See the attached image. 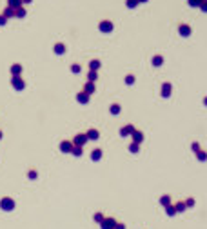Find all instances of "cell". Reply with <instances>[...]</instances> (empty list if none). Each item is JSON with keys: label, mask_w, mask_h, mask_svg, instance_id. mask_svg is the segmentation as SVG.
<instances>
[{"label": "cell", "mask_w": 207, "mask_h": 229, "mask_svg": "<svg viewBox=\"0 0 207 229\" xmlns=\"http://www.w3.org/2000/svg\"><path fill=\"white\" fill-rule=\"evenodd\" d=\"M29 2H31V0H22V4H29Z\"/></svg>", "instance_id": "d6a6232c"}, {"label": "cell", "mask_w": 207, "mask_h": 229, "mask_svg": "<svg viewBox=\"0 0 207 229\" xmlns=\"http://www.w3.org/2000/svg\"><path fill=\"white\" fill-rule=\"evenodd\" d=\"M89 67H91V71H96V69L100 67V60H91V62H89Z\"/></svg>", "instance_id": "e0dca14e"}, {"label": "cell", "mask_w": 207, "mask_h": 229, "mask_svg": "<svg viewBox=\"0 0 207 229\" xmlns=\"http://www.w3.org/2000/svg\"><path fill=\"white\" fill-rule=\"evenodd\" d=\"M118 111H120V105H116V104L111 105V113L113 114H118Z\"/></svg>", "instance_id": "cb8c5ba5"}, {"label": "cell", "mask_w": 207, "mask_h": 229, "mask_svg": "<svg viewBox=\"0 0 207 229\" xmlns=\"http://www.w3.org/2000/svg\"><path fill=\"white\" fill-rule=\"evenodd\" d=\"M0 138H2V131H0Z\"/></svg>", "instance_id": "e575fe53"}, {"label": "cell", "mask_w": 207, "mask_h": 229, "mask_svg": "<svg viewBox=\"0 0 207 229\" xmlns=\"http://www.w3.org/2000/svg\"><path fill=\"white\" fill-rule=\"evenodd\" d=\"M135 129H133V125H127V127H124L122 129V135H127V133H133Z\"/></svg>", "instance_id": "44dd1931"}, {"label": "cell", "mask_w": 207, "mask_h": 229, "mask_svg": "<svg viewBox=\"0 0 207 229\" xmlns=\"http://www.w3.org/2000/svg\"><path fill=\"white\" fill-rule=\"evenodd\" d=\"M162 62H164V58H162V56H155V58H153V66H156V67H158V66H162Z\"/></svg>", "instance_id": "d6986e66"}, {"label": "cell", "mask_w": 207, "mask_h": 229, "mask_svg": "<svg viewBox=\"0 0 207 229\" xmlns=\"http://www.w3.org/2000/svg\"><path fill=\"white\" fill-rule=\"evenodd\" d=\"M178 31H180V35H182V37H189V35H191V27H189V26H185V24H182V26L178 27Z\"/></svg>", "instance_id": "8992f818"}, {"label": "cell", "mask_w": 207, "mask_h": 229, "mask_svg": "<svg viewBox=\"0 0 207 229\" xmlns=\"http://www.w3.org/2000/svg\"><path fill=\"white\" fill-rule=\"evenodd\" d=\"M162 96H171V84H164L162 85Z\"/></svg>", "instance_id": "ba28073f"}, {"label": "cell", "mask_w": 207, "mask_h": 229, "mask_svg": "<svg viewBox=\"0 0 207 229\" xmlns=\"http://www.w3.org/2000/svg\"><path fill=\"white\" fill-rule=\"evenodd\" d=\"M2 17H6V18H11V17H15V9H11V7H6L4 13H2Z\"/></svg>", "instance_id": "4fadbf2b"}, {"label": "cell", "mask_w": 207, "mask_h": 229, "mask_svg": "<svg viewBox=\"0 0 207 229\" xmlns=\"http://www.w3.org/2000/svg\"><path fill=\"white\" fill-rule=\"evenodd\" d=\"M204 2H207V0H204Z\"/></svg>", "instance_id": "d590c367"}, {"label": "cell", "mask_w": 207, "mask_h": 229, "mask_svg": "<svg viewBox=\"0 0 207 229\" xmlns=\"http://www.w3.org/2000/svg\"><path fill=\"white\" fill-rule=\"evenodd\" d=\"M100 153H102L100 149H96V151H93V160H98V158H100Z\"/></svg>", "instance_id": "4316f807"}, {"label": "cell", "mask_w": 207, "mask_h": 229, "mask_svg": "<svg viewBox=\"0 0 207 229\" xmlns=\"http://www.w3.org/2000/svg\"><path fill=\"white\" fill-rule=\"evenodd\" d=\"M0 207L6 209V211H9V209L15 207V202H13L11 198H2V202H0Z\"/></svg>", "instance_id": "7a4b0ae2"}, {"label": "cell", "mask_w": 207, "mask_h": 229, "mask_svg": "<svg viewBox=\"0 0 207 229\" xmlns=\"http://www.w3.org/2000/svg\"><path fill=\"white\" fill-rule=\"evenodd\" d=\"M113 226H114V220H105L102 227H104V229H113Z\"/></svg>", "instance_id": "ac0fdd59"}, {"label": "cell", "mask_w": 207, "mask_h": 229, "mask_svg": "<svg viewBox=\"0 0 207 229\" xmlns=\"http://www.w3.org/2000/svg\"><path fill=\"white\" fill-rule=\"evenodd\" d=\"M133 140H135V142H138V144H140V142L144 140V136H142V133H140V131H133Z\"/></svg>", "instance_id": "5bb4252c"}, {"label": "cell", "mask_w": 207, "mask_h": 229, "mask_svg": "<svg viewBox=\"0 0 207 229\" xmlns=\"http://www.w3.org/2000/svg\"><path fill=\"white\" fill-rule=\"evenodd\" d=\"M125 82H127V84H133V82H135V78H133V76H131V75H129V76H127V78H125Z\"/></svg>", "instance_id": "f546056e"}, {"label": "cell", "mask_w": 207, "mask_h": 229, "mask_svg": "<svg viewBox=\"0 0 207 229\" xmlns=\"http://www.w3.org/2000/svg\"><path fill=\"white\" fill-rule=\"evenodd\" d=\"M85 136H87V140H96V138H98V131H96V129H89Z\"/></svg>", "instance_id": "30bf717a"}, {"label": "cell", "mask_w": 207, "mask_h": 229, "mask_svg": "<svg viewBox=\"0 0 207 229\" xmlns=\"http://www.w3.org/2000/svg\"><path fill=\"white\" fill-rule=\"evenodd\" d=\"M71 151H73V155H76V156H78V155H82V147H78V146H76V147H73Z\"/></svg>", "instance_id": "7402d4cb"}, {"label": "cell", "mask_w": 207, "mask_h": 229, "mask_svg": "<svg viewBox=\"0 0 207 229\" xmlns=\"http://www.w3.org/2000/svg\"><path fill=\"white\" fill-rule=\"evenodd\" d=\"M20 73H22V66L20 64H13L11 66V75L13 76H20Z\"/></svg>", "instance_id": "5b68a950"}, {"label": "cell", "mask_w": 207, "mask_h": 229, "mask_svg": "<svg viewBox=\"0 0 207 229\" xmlns=\"http://www.w3.org/2000/svg\"><path fill=\"white\" fill-rule=\"evenodd\" d=\"M138 6V0H127V7H136Z\"/></svg>", "instance_id": "603a6c76"}, {"label": "cell", "mask_w": 207, "mask_h": 229, "mask_svg": "<svg viewBox=\"0 0 207 229\" xmlns=\"http://www.w3.org/2000/svg\"><path fill=\"white\" fill-rule=\"evenodd\" d=\"M187 2L191 7H200V4H202V0H187Z\"/></svg>", "instance_id": "ffe728a7"}, {"label": "cell", "mask_w": 207, "mask_h": 229, "mask_svg": "<svg viewBox=\"0 0 207 229\" xmlns=\"http://www.w3.org/2000/svg\"><path fill=\"white\" fill-rule=\"evenodd\" d=\"M76 100H78V102H82V104H87V102H89V95H87V93H78Z\"/></svg>", "instance_id": "9c48e42d"}, {"label": "cell", "mask_w": 207, "mask_h": 229, "mask_svg": "<svg viewBox=\"0 0 207 229\" xmlns=\"http://www.w3.org/2000/svg\"><path fill=\"white\" fill-rule=\"evenodd\" d=\"M198 156H200V160H205L207 156H205V153H204V151H200V153H198Z\"/></svg>", "instance_id": "4dcf8cb0"}, {"label": "cell", "mask_w": 207, "mask_h": 229, "mask_svg": "<svg viewBox=\"0 0 207 229\" xmlns=\"http://www.w3.org/2000/svg\"><path fill=\"white\" fill-rule=\"evenodd\" d=\"M73 142H75V144H76V146H78V147H82L84 144L87 142V136H85V135H76V136H75V140H73Z\"/></svg>", "instance_id": "277c9868"}, {"label": "cell", "mask_w": 207, "mask_h": 229, "mask_svg": "<svg viewBox=\"0 0 207 229\" xmlns=\"http://www.w3.org/2000/svg\"><path fill=\"white\" fill-rule=\"evenodd\" d=\"M7 7L18 9V7H22V0H7Z\"/></svg>", "instance_id": "52a82bcc"}, {"label": "cell", "mask_w": 207, "mask_h": 229, "mask_svg": "<svg viewBox=\"0 0 207 229\" xmlns=\"http://www.w3.org/2000/svg\"><path fill=\"white\" fill-rule=\"evenodd\" d=\"M100 31H102V33L113 31V24H111L109 20H102V22H100Z\"/></svg>", "instance_id": "3957f363"}, {"label": "cell", "mask_w": 207, "mask_h": 229, "mask_svg": "<svg viewBox=\"0 0 207 229\" xmlns=\"http://www.w3.org/2000/svg\"><path fill=\"white\" fill-rule=\"evenodd\" d=\"M200 9L207 13V2H204V0H202V4H200Z\"/></svg>", "instance_id": "83f0119b"}, {"label": "cell", "mask_w": 207, "mask_h": 229, "mask_svg": "<svg viewBox=\"0 0 207 229\" xmlns=\"http://www.w3.org/2000/svg\"><path fill=\"white\" fill-rule=\"evenodd\" d=\"M36 177V171H29V178H35Z\"/></svg>", "instance_id": "1f68e13d"}, {"label": "cell", "mask_w": 207, "mask_h": 229, "mask_svg": "<svg viewBox=\"0 0 207 229\" xmlns=\"http://www.w3.org/2000/svg\"><path fill=\"white\" fill-rule=\"evenodd\" d=\"M140 2H147V0H138V4H140Z\"/></svg>", "instance_id": "836d02e7"}, {"label": "cell", "mask_w": 207, "mask_h": 229, "mask_svg": "<svg viewBox=\"0 0 207 229\" xmlns=\"http://www.w3.org/2000/svg\"><path fill=\"white\" fill-rule=\"evenodd\" d=\"M15 17H18V18H24V17H26V9H24V6L18 7V9H15Z\"/></svg>", "instance_id": "9a60e30c"}, {"label": "cell", "mask_w": 207, "mask_h": 229, "mask_svg": "<svg viewBox=\"0 0 207 229\" xmlns=\"http://www.w3.org/2000/svg\"><path fill=\"white\" fill-rule=\"evenodd\" d=\"M60 149H62L64 153H69L73 149V144L71 142H62V144H60Z\"/></svg>", "instance_id": "8fae6325"}, {"label": "cell", "mask_w": 207, "mask_h": 229, "mask_svg": "<svg viewBox=\"0 0 207 229\" xmlns=\"http://www.w3.org/2000/svg\"><path fill=\"white\" fill-rule=\"evenodd\" d=\"M94 80H96V71H91V73H89V82L94 84Z\"/></svg>", "instance_id": "d4e9b609"}, {"label": "cell", "mask_w": 207, "mask_h": 229, "mask_svg": "<svg viewBox=\"0 0 207 229\" xmlns=\"http://www.w3.org/2000/svg\"><path fill=\"white\" fill-rule=\"evenodd\" d=\"M6 24H7V18H6V17H2V15H0V26H6Z\"/></svg>", "instance_id": "f1b7e54d"}, {"label": "cell", "mask_w": 207, "mask_h": 229, "mask_svg": "<svg viewBox=\"0 0 207 229\" xmlns=\"http://www.w3.org/2000/svg\"><path fill=\"white\" fill-rule=\"evenodd\" d=\"M11 85H13L15 89H18V91H20V89L26 87V82L22 80V76H13V78H11Z\"/></svg>", "instance_id": "6da1fadb"}, {"label": "cell", "mask_w": 207, "mask_h": 229, "mask_svg": "<svg viewBox=\"0 0 207 229\" xmlns=\"http://www.w3.org/2000/svg\"><path fill=\"white\" fill-rule=\"evenodd\" d=\"M84 93H87V95H93L94 93V84L93 82H89L87 85H85V91Z\"/></svg>", "instance_id": "2e32d148"}, {"label": "cell", "mask_w": 207, "mask_h": 229, "mask_svg": "<svg viewBox=\"0 0 207 229\" xmlns=\"http://www.w3.org/2000/svg\"><path fill=\"white\" fill-rule=\"evenodd\" d=\"M55 53H56V55H62V53H65V46H64L62 42L55 46Z\"/></svg>", "instance_id": "7c38bea8"}, {"label": "cell", "mask_w": 207, "mask_h": 229, "mask_svg": "<svg viewBox=\"0 0 207 229\" xmlns=\"http://www.w3.org/2000/svg\"><path fill=\"white\" fill-rule=\"evenodd\" d=\"M71 71H73V73H80V66H78V64H73Z\"/></svg>", "instance_id": "484cf974"}]
</instances>
